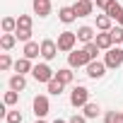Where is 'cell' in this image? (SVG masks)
I'll list each match as a JSON object with an SVG mask.
<instances>
[{
	"mask_svg": "<svg viewBox=\"0 0 123 123\" xmlns=\"http://www.w3.org/2000/svg\"><path fill=\"white\" fill-rule=\"evenodd\" d=\"M80 39H77V31H60L58 34V51H63V53H70L73 48H75V43H77Z\"/></svg>",
	"mask_w": 123,
	"mask_h": 123,
	"instance_id": "6da1fadb",
	"label": "cell"
},
{
	"mask_svg": "<svg viewBox=\"0 0 123 123\" xmlns=\"http://www.w3.org/2000/svg\"><path fill=\"white\" fill-rule=\"evenodd\" d=\"M87 101H89V89L82 87V85H77V87L70 92V104H73L75 109H85Z\"/></svg>",
	"mask_w": 123,
	"mask_h": 123,
	"instance_id": "7a4b0ae2",
	"label": "cell"
},
{
	"mask_svg": "<svg viewBox=\"0 0 123 123\" xmlns=\"http://www.w3.org/2000/svg\"><path fill=\"white\" fill-rule=\"evenodd\" d=\"M104 63H106V68H121L123 65V48L111 46L106 51V55H104Z\"/></svg>",
	"mask_w": 123,
	"mask_h": 123,
	"instance_id": "3957f363",
	"label": "cell"
},
{
	"mask_svg": "<svg viewBox=\"0 0 123 123\" xmlns=\"http://www.w3.org/2000/svg\"><path fill=\"white\" fill-rule=\"evenodd\" d=\"M89 60H92V58L87 55L85 48H82V51H75V48H73L70 55H68V65H70V68H87Z\"/></svg>",
	"mask_w": 123,
	"mask_h": 123,
	"instance_id": "277c9868",
	"label": "cell"
},
{
	"mask_svg": "<svg viewBox=\"0 0 123 123\" xmlns=\"http://www.w3.org/2000/svg\"><path fill=\"white\" fill-rule=\"evenodd\" d=\"M31 75H34V80H36V82H46V85H48V82L55 77V73H53V70H51L46 63H39V65H34Z\"/></svg>",
	"mask_w": 123,
	"mask_h": 123,
	"instance_id": "5b68a950",
	"label": "cell"
},
{
	"mask_svg": "<svg viewBox=\"0 0 123 123\" xmlns=\"http://www.w3.org/2000/svg\"><path fill=\"white\" fill-rule=\"evenodd\" d=\"M48 111H51L48 97H43V94H36V97H34V116H36V118H43Z\"/></svg>",
	"mask_w": 123,
	"mask_h": 123,
	"instance_id": "8992f818",
	"label": "cell"
},
{
	"mask_svg": "<svg viewBox=\"0 0 123 123\" xmlns=\"http://www.w3.org/2000/svg\"><path fill=\"white\" fill-rule=\"evenodd\" d=\"M87 75L92 80H99L106 75V63H101V60H89L87 63Z\"/></svg>",
	"mask_w": 123,
	"mask_h": 123,
	"instance_id": "52a82bcc",
	"label": "cell"
},
{
	"mask_svg": "<svg viewBox=\"0 0 123 123\" xmlns=\"http://www.w3.org/2000/svg\"><path fill=\"white\" fill-rule=\"evenodd\" d=\"M55 55H58V43L51 41V39H43L41 41V58L43 60H53Z\"/></svg>",
	"mask_w": 123,
	"mask_h": 123,
	"instance_id": "ba28073f",
	"label": "cell"
},
{
	"mask_svg": "<svg viewBox=\"0 0 123 123\" xmlns=\"http://www.w3.org/2000/svg\"><path fill=\"white\" fill-rule=\"evenodd\" d=\"M73 7H75L77 17H89V15H92V10H94V3H92V0H77Z\"/></svg>",
	"mask_w": 123,
	"mask_h": 123,
	"instance_id": "9c48e42d",
	"label": "cell"
},
{
	"mask_svg": "<svg viewBox=\"0 0 123 123\" xmlns=\"http://www.w3.org/2000/svg\"><path fill=\"white\" fill-rule=\"evenodd\" d=\"M31 7L39 17H48L51 15V0H31Z\"/></svg>",
	"mask_w": 123,
	"mask_h": 123,
	"instance_id": "30bf717a",
	"label": "cell"
},
{
	"mask_svg": "<svg viewBox=\"0 0 123 123\" xmlns=\"http://www.w3.org/2000/svg\"><path fill=\"white\" fill-rule=\"evenodd\" d=\"M39 55H41V43H36V41H27V43H24V58L34 60V58H39Z\"/></svg>",
	"mask_w": 123,
	"mask_h": 123,
	"instance_id": "8fae6325",
	"label": "cell"
},
{
	"mask_svg": "<svg viewBox=\"0 0 123 123\" xmlns=\"http://www.w3.org/2000/svg\"><path fill=\"white\" fill-rule=\"evenodd\" d=\"M58 19L63 22V24H70V22H75V19H77V12H75V7H60V10H58Z\"/></svg>",
	"mask_w": 123,
	"mask_h": 123,
	"instance_id": "7c38bea8",
	"label": "cell"
},
{
	"mask_svg": "<svg viewBox=\"0 0 123 123\" xmlns=\"http://www.w3.org/2000/svg\"><path fill=\"white\" fill-rule=\"evenodd\" d=\"M94 41H97V46H99L101 51H109V48L113 46V39H111V34H109V31L97 34V39H94Z\"/></svg>",
	"mask_w": 123,
	"mask_h": 123,
	"instance_id": "4fadbf2b",
	"label": "cell"
},
{
	"mask_svg": "<svg viewBox=\"0 0 123 123\" xmlns=\"http://www.w3.org/2000/svg\"><path fill=\"white\" fill-rule=\"evenodd\" d=\"M17 41H19V39H17V34H15V31H12V34H7V31H5L3 36H0V46H3V51H10Z\"/></svg>",
	"mask_w": 123,
	"mask_h": 123,
	"instance_id": "5bb4252c",
	"label": "cell"
},
{
	"mask_svg": "<svg viewBox=\"0 0 123 123\" xmlns=\"http://www.w3.org/2000/svg\"><path fill=\"white\" fill-rule=\"evenodd\" d=\"M104 12H106V15H109L111 19H116V22H118V19L123 17V7H121V5L116 3V0H111V5H109V7L104 10Z\"/></svg>",
	"mask_w": 123,
	"mask_h": 123,
	"instance_id": "9a60e30c",
	"label": "cell"
},
{
	"mask_svg": "<svg viewBox=\"0 0 123 123\" xmlns=\"http://www.w3.org/2000/svg\"><path fill=\"white\" fill-rule=\"evenodd\" d=\"M34 68H31V60L29 58H19L17 63H15V73H19V75H27V73H31Z\"/></svg>",
	"mask_w": 123,
	"mask_h": 123,
	"instance_id": "2e32d148",
	"label": "cell"
},
{
	"mask_svg": "<svg viewBox=\"0 0 123 123\" xmlns=\"http://www.w3.org/2000/svg\"><path fill=\"white\" fill-rule=\"evenodd\" d=\"M24 87H27V80H24V75H19V73H17V75H12V77H10V89H15V92H22Z\"/></svg>",
	"mask_w": 123,
	"mask_h": 123,
	"instance_id": "e0dca14e",
	"label": "cell"
},
{
	"mask_svg": "<svg viewBox=\"0 0 123 123\" xmlns=\"http://www.w3.org/2000/svg\"><path fill=\"white\" fill-rule=\"evenodd\" d=\"M77 39L85 41V43L94 41V29H92V27H80V29H77Z\"/></svg>",
	"mask_w": 123,
	"mask_h": 123,
	"instance_id": "ac0fdd59",
	"label": "cell"
},
{
	"mask_svg": "<svg viewBox=\"0 0 123 123\" xmlns=\"http://www.w3.org/2000/svg\"><path fill=\"white\" fill-rule=\"evenodd\" d=\"M111 22H113V19H111L109 15H97V29H99V31H109V29H111Z\"/></svg>",
	"mask_w": 123,
	"mask_h": 123,
	"instance_id": "d6986e66",
	"label": "cell"
},
{
	"mask_svg": "<svg viewBox=\"0 0 123 123\" xmlns=\"http://www.w3.org/2000/svg\"><path fill=\"white\" fill-rule=\"evenodd\" d=\"M55 77H58V80H60V82H65V85H70V82H73V77H75V75H73V70H70V68H60V70H58V73H55Z\"/></svg>",
	"mask_w": 123,
	"mask_h": 123,
	"instance_id": "ffe728a7",
	"label": "cell"
},
{
	"mask_svg": "<svg viewBox=\"0 0 123 123\" xmlns=\"http://www.w3.org/2000/svg\"><path fill=\"white\" fill-rule=\"evenodd\" d=\"M63 87H65V82H60L58 77H53V80L48 82V94H55V97H58L60 92H63Z\"/></svg>",
	"mask_w": 123,
	"mask_h": 123,
	"instance_id": "44dd1931",
	"label": "cell"
},
{
	"mask_svg": "<svg viewBox=\"0 0 123 123\" xmlns=\"http://www.w3.org/2000/svg\"><path fill=\"white\" fill-rule=\"evenodd\" d=\"M104 123H123V113L121 111H106L104 113Z\"/></svg>",
	"mask_w": 123,
	"mask_h": 123,
	"instance_id": "7402d4cb",
	"label": "cell"
},
{
	"mask_svg": "<svg viewBox=\"0 0 123 123\" xmlns=\"http://www.w3.org/2000/svg\"><path fill=\"white\" fill-rule=\"evenodd\" d=\"M99 111H101V109H99V104H92V101H87V104H85V116H87V118H97V116H99Z\"/></svg>",
	"mask_w": 123,
	"mask_h": 123,
	"instance_id": "603a6c76",
	"label": "cell"
},
{
	"mask_svg": "<svg viewBox=\"0 0 123 123\" xmlns=\"http://www.w3.org/2000/svg\"><path fill=\"white\" fill-rule=\"evenodd\" d=\"M15 29H17V19H15V17H3V31L12 34Z\"/></svg>",
	"mask_w": 123,
	"mask_h": 123,
	"instance_id": "cb8c5ba5",
	"label": "cell"
},
{
	"mask_svg": "<svg viewBox=\"0 0 123 123\" xmlns=\"http://www.w3.org/2000/svg\"><path fill=\"white\" fill-rule=\"evenodd\" d=\"M109 34H111L113 43H123V27H111V29H109Z\"/></svg>",
	"mask_w": 123,
	"mask_h": 123,
	"instance_id": "d4e9b609",
	"label": "cell"
},
{
	"mask_svg": "<svg viewBox=\"0 0 123 123\" xmlns=\"http://www.w3.org/2000/svg\"><path fill=\"white\" fill-rule=\"evenodd\" d=\"M15 34H17V39H19V41H24V43H27V41H31V29H22V27H17V29H15Z\"/></svg>",
	"mask_w": 123,
	"mask_h": 123,
	"instance_id": "484cf974",
	"label": "cell"
},
{
	"mask_svg": "<svg viewBox=\"0 0 123 123\" xmlns=\"http://www.w3.org/2000/svg\"><path fill=\"white\" fill-rule=\"evenodd\" d=\"M85 51H87V55H89V58H92V60H97V53H99V51H101V48H99V46H97V41H89V43H87V46H85Z\"/></svg>",
	"mask_w": 123,
	"mask_h": 123,
	"instance_id": "4316f807",
	"label": "cell"
},
{
	"mask_svg": "<svg viewBox=\"0 0 123 123\" xmlns=\"http://www.w3.org/2000/svg\"><path fill=\"white\" fill-rule=\"evenodd\" d=\"M17 101H19V92H15V89L5 92V106H12V104H17Z\"/></svg>",
	"mask_w": 123,
	"mask_h": 123,
	"instance_id": "83f0119b",
	"label": "cell"
},
{
	"mask_svg": "<svg viewBox=\"0 0 123 123\" xmlns=\"http://www.w3.org/2000/svg\"><path fill=\"white\" fill-rule=\"evenodd\" d=\"M12 68V58L7 53H0V70H10Z\"/></svg>",
	"mask_w": 123,
	"mask_h": 123,
	"instance_id": "f1b7e54d",
	"label": "cell"
},
{
	"mask_svg": "<svg viewBox=\"0 0 123 123\" xmlns=\"http://www.w3.org/2000/svg\"><path fill=\"white\" fill-rule=\"evenodd\" d=\"M17 27H22V29H31V17H29V15H19V17H17Z\"/></svg>",
	"mask_w": 123,
	"mask_h": 123,
	"instance_id": "f546056e",
	"label": "cell"
},
{
	"mask_svg": "<svg viewBox=\"0 0 123 123\" xmlns=\"http://www.w3.org/2000/svg\"><path fill=\"white\" fill-rule=\"evenodd\" d=\"M5 121L7 123H22V113L19 111H7L5 113Z\"/></svg>",
	"mask_w": 123,
	"mask_h": 123,
	"instance_id": "4dcf8cb0",
	"label": "cell"
},
{
	"mask_svg": "<svg viewBox=\"0 0 123 123\" xmlns=\"http://www.w3.org/2000/svg\"><path fill=\"white\" fill-rule=\"evenodd\" d=\"M70 123H87V116H85V113H82V116H77V113H75V116L70 118Z\"/></svg>",
	"mask_w": 123,
	"mask_h": 123,
	"instance_id": "1f68e13d",
	"label": "cell"
},
{
	"mask_svg": "<svg viewBox=\"0 0 123 123\" xmlns=\"http://www.w3.org/2000/svg\"><path fill=\"white\" fill-rule=\"evenodd\" d=\"M109 5H111V0H97V7L99 10H106Z\"/></svg>",
	"mask_w": 123,
	"mask_h": 123,
	"instance_id": "d6a6232c",
	"label": "cell"
},
{
	"mask_svg": "<svg viewBox=\"0 0 123 123\" xmlns=\"http://www.w3.org/2000/svg\"><path fill=\"white\" fill-rule=\"evenodd\" d=\"M53 123H70V121H63V118H55Z\"/></svg>",
	"mask_w": 123,
	"mask_h": 123,
	"instance_id": "836d02e7",
	"label": "cell"
},
{
	"mask_svg": "<svg viewBox=\"0 0 123 123\" xmlns=\"http://www.w3.org/2000/svg\"><path fill=\"white\" fill-rule=\"evenodd\" d=\"M36 123H46V121H43V118H36Z\"/></svg>",
	"mask_w": 123,
	"mask_h": 123,
	"instance_id": "e575fe53",
	"label": "cell"
},
{
	"mask_svg": "<svg viewBox=\"0 0 123 123\" xmlns=\"http://www.w3.org/2000/svg\"><path fill=\"white\" fill-rule=\"evenodd\" d=\"M118 24H121V27H123V17H121V19H118Z\"/></svg>",
	"mask_w": 123,
	"mask_h": 123,
	"instance_id": "d590c367",
	"label": "cell"
}]
</instances>
